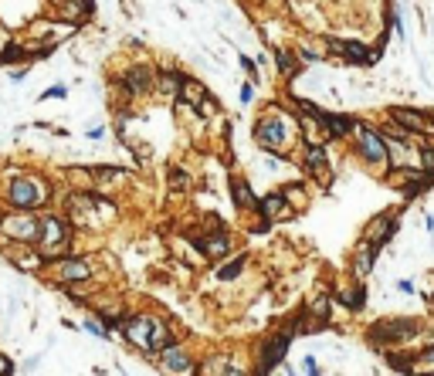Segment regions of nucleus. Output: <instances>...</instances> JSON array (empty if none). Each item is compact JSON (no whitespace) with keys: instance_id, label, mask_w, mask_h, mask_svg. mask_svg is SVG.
Segmentation results:
<instances>
[{"instance_id":"obj_1","label":"nucleus","mask_w":434,"mask_h":376,"mask_svg":"<svg viewBox=\"0 0 434 376\" xmlns=\"http://www.w3.org/2000/svg\"><path fill=\"white\" fill-rule=\"evenodd\" d=\"M75 241V224L68 221V214H58V210H44L41 214V234H38V251L48 264L68 258V247Z\"/></svg>"},{"instance_id":"obj_2","label":"nucleus","mask_w":434,"mask_h":376,"mask_svg":"<svg viewBox=\"0 0 434 376\" xmlns=\"http://www.w3.org/2000/svg\"><path fill=\"white\" fill-rule=\"evenodd\" d=\"M4 200L11 204V210H41L55 200V187L44 176H31L20 173L18 180H11L4 190Z\"/></svg>"},{"instance_id":"obj_3","label":"nucleus","mask_w":434,"mask_h":376,"mask_svg":"<svg viewBox=\"0 0 434 376\" xmlns=\"http://www.w3.org/2000/svg\"><path fill=\"white\" fill-rule=\"evenodd\" d=\"M251 132H255V143L264 153H275V156H285V153L292 150V143H295V126L285 115H275V112L262 115Z\"/></svg>"},{"instance_id":"obj_4","label":"nucleus","mask_w":434,"mask_h":376,"mask_svg":"<svg viewBox=\"0 0 434 376\" xmlns=\"http://www.w3.org/2000/svg\"><path fill=\"white\" fill-rule=\"evenodd\" d=\"M41 234L38 210H4L0 214V238L14 241L20 247H34Z\"/></svg>"},{"instance_id":"obj_5","label":"nucleus","mask_w":434,"mask_h":376,"mask_svg":"<svg viewBox=\"0 0 434 376\" xmlns=\"http://www.w3.org/2000/svg\"><path fill=\"white\" fill-rule=\"evenodd\" d=\"M421 336V322L417 319H383L370 329V342H377L380 349H390L400 342H411Z\"/></svg>"},{"instance_id":"obj_6","label":"nucleus","mask_w":434,"mask_h":376,"mask_svg":"<svg viewBox=\"0 0 434 376\" xmlns=\"http://www.w3.org/2000/svg\"><path fill=\"white\" fill-rule=\"evenodd\" d=\"M350 139L357 143L359 160H366L370 167H387V163H390V153H387V143H383L380 129L366 126V122H357V126H353V136H350Z\"/></svg>"},{"instance_id":"obj_7","label":"nucleus","mask_w":434,"mask_h":376,"mask_svg":"<svg viewBox=\"0 0 434 376\" xmlns=\"http://www.w3.org/2000/svg\"><path fill=\"white\" fill-rule=\"evenodd\" d=\"M51 271H55V278L58 285H85V282H92V275H95V264L92 258H78V254H68V258H61V261L51 264Z\"/></svg>"},{"instance_id":"obj_8","label":"nucleus","mask_w":434,"mask_h":376,"mask_svg":"<svg viewBox=\"0 0 434 376\" xmlns=\"http://www.w3.org/2000/svg\"><path fill=\"white\" fill-rule=\"evenodd\" d=\"M156 366L163 370L167 376H197V363L187 353V346H167L160 356H156Z\"/></svg>"},{"instance_id":"obj_9","label":"nucleus","mask_w":434,"mask_h":376,"mask_svg":"<svg viewBox=\"0 0 434 376\" xmlns=\"http://www.w3.org/2000/svg\"><path fill=\"white\" fill-rule=\"evenodd\" d=\"M197 251H200V258L204 261H224V258H231L234 254V238L227 234V231H214V234H200L197 241Z\"/></svg>"},{"instance_id":"obj_10","label":"nucleus","mask_w":434,"mask_h":376,"mask_svg":"<svg viewBox=\"0 0 434 376\" xmlns=\"http://www.w3.org/2000/svg\"><path fill=\"white\" fill-rule=\"evenodd\" d=\"M390 119H394L397 126H404V129H411L414 136H434V115H428L424 109H404V105H394L390 109Z\"/></svg>"},{"instance_id":"obj_11","label":"nucleus","mask_w":434,"mask_h":376,"mask_svg":"<svg viewBox=\"0 0 434 376\" xmlns=\"http://www.w3.org/2000/svg\"><path fill=\"white\" fill-rule=\"evenodd\" d=\"M153 325H156V316H129V319L122 322V339H126L129 346H136V349L150 353Z\"/></svg>"},{"instance_id":"obj_12","label":"nucleus","mask_w":434,"mask_h":376,"mask_svg":"<svg viewBox=\"0 0 434 376\" xmlns=\"http://www.w3.org/2000/svg\"><path fill=\"white\" fill-rule=\"evenodd\" d=\"M122 92L129 95V98L156 92V72H153L150 65H132L129 72L122 75Z\"/></svg>"},{"instance_id":"obj_13","label":"nucleus","mask_w":434,"mask_h":376,"mask_svg":"<svg viewBox=\"0 0 434 376\" xmlns=\"http://www.w3.org/2000/svg\"><path fill=\"white\" fill-rule=\"evenodd\" d=\"M394 234H397V214H380V217H374V224L363 231V241L359 245H370L380 251Z\"/></svg>"},{"instance_id":"obj_14","label":"nucleus","mask_w":434,"mask_h":376,"mask_svg":"<svg viewBox=\"0 0 434 376\" xmlns=\"http://www.w3.org/2000/svg\"><path fill=\"white\" fill-rule=\"evenodd\" d=\"M258 210H262L264 224H275V221H288L295 210L288 207V200H285L282 190H272V193H264L262 204H258Z\"/></svg>"},{"instance_id":"obj_15","label":"nucleus","mask_w":434,"mask_h":376,"mask_svg":"<svg viewBox=\"0 0 434 376\" xmlns=\"http://www.w3.org/2000/svg\"><path fill=\"white\" fill-rule=\"evenodd\" d=\"M329 51H336L350 65H374V51L359 41H329Z\"/></svg>"},{"instance_id":"obj_16","label":"nucleus","mask_w":434,"mask_h":376,"mask_svg":"<svg viewBox=\"0 0 434 376\" xmlns=\"http://www.w3.org/2000/svg\"><path fill=\"white\" fill-rule=\"evenodd\" d=\"M374 258H377V247H370V245H359L357 251H353V258H350V275H353V282H366V278H370Z\"/></svg>"},{"instance_id":"obj_17","label":"nucleus","mask_w":434,"mask_h":376,"mask_svg":"<svg viewBox=\"0 0 434 376\" xmlns=\"http://www.w3.org/2000/svg\"><path fill=\"white\" fill-rule=\"evenodd\" d=\"M65 180L72 183V193H95V167L89 163H75L65 169Z\"/></svg>"},{"instance_id":"obj_18","label":"nucleus","mask_w":434,"mask_h":376,"mask_svg":"<svg viewBox=\"0 0 434 376\" xmlns=\"http://www.w3.org/2000/svg\"><path fill=\"white\" fill-rule=\"evenodd\" d=\"M231 200H234L238 210H258V204H262L245 176H231Z\"/></svg>"},{"instance_id":"obj_19","label":"nucleus","mask_w":434,"mask_h":376,"mask_svg":"<svg viewBox=\"0 0 434 376\" xmlns=\"http://www.w3.org/2000/svg\"><path fill=\"white\" fill-rule=\"evenodd\" d=\"M305 173L316 180H329V160H326V146H305Z\"/></svg>"},{"instance_id":"obj_20","label":"nucleus","mask_w":434,"mask_h":376,"mask_svg":"<svg viewBox=\"0 0 434 376\" xmlns=\"http://www.w3.org/2000/svg\"><path fill=\"white\" fill-rule=\"evenodd\" d=\"M248 261H251V254L248 251H234V258H227V261L217 264V282H238L241 278V271L248 268Z\"/></svg>"},{"instance_id":"obj_21","label":"nucleus","mask_w":434,"mask_h":376,"mask_svg":"<svg viewBox=\"0 0 434 376\" xmlns=\"http://www.w3.org/2000/svg\"><path fill=\"white\" fill-rule=\"evenodd\" d=\"M208 85L204 82H197V78H184V85H180V98L177 102H184L190 109H200L204 102H208Z\"/></svg>"},{"instance_id":"obj_22","label":"nucleus","mask_w":434,"mask_h":376,"mask_svg":"<svg viewBox=\"0 0 434 376\" xmlns=\"http://www.w3.org/2000/svg\"><path fill=\"white\" fill-rule=\"evenodd\" d=\"M275 68H279V75L282 78H299V72H302V58L295 55V51H288V48H279L275 51Z\"/></svg>"},{"instance_id":"obj_23","label":"nucleus","mask_w":434,"mask_h":376,"mask_svg":"<svg viewBox=\"0 0 434 376\" xmlns=\"http://www.w3.org/2000/svg\"><path fill=\"white\" fill-rule=\"evenodd\" d=\"M333 295H326V292H319V295H312V299H305V312H309V316H312V319L316 322H322V325H326V322H329V312H333Z\"/></svg>"},{"instance_id":"obj_24","label":"nucleus","mask_w":434,"mask_h":376,"mask_svg":"<svg viewBox=\"0 0 434 376\" xmlns=\"http://www.w3.org/2000/svg\"><path fill=\"white\" fill-rule=\"evenodd\" d=\"M11 261H14V268H20V271H41L44 268V258H41L38 247H20V251H14L11 254Z\"/></svg>"},{"instance_id":"obj_25","label":"nucleus","mask_w":434,"mask_h":376,"mask_svg":"<svg viewBox=\"0 0 434 376\" xmlns=\"http://www.w3.org/2000/svg\"><path fill=\"white\" fill-rule=\"evenodd\" d=\"M167 346H173V325L163 319H156L153 325V336H150V356H160Z\"/></svg>"},{"instance_id":"obj_26","label":"nucleus","mask_w":434,"mask_h":376,"mask_svg":"<svg viewBox=\"0 0 434 376\" xmlns=\"http://www.w3.org/2000/svg\"><path fill=\"white\" fill-rule=\"evenodd\" d=\"M113 183H126V169L122 167H95V190L109 193Z\"/></svg>"},{"instance_id":"obj_27","label":"nucleus","mask_w":434,"mask_h":376,"mask_svg":"<svg viewBox=\"0 0 434 376\" xmlns=\"http://www.w3.org/2000/svg\"><path fill=\"white\" fill-rule=\"evenodd\" d=\"M336 299H340V305H346L350 312H359V309L366 305V282H357L353 288H340Z\"/></svg>"},{"instance_id":"obj_28","label":"nucleus","mask_w":434,"mask_h":376,"mask_svg":"<svg viewBox=\"0 0 434 376\" xmlns=\"http://www.w3.org/2000/svg\"><path fill=\"white\" fill-rule=\"evenodd\" d=\"M322 122H326V129H329V136L333 139H350L353 136V119H346V115H336V112H326L322 115Z\"/></svg>"},{"instance_id":"obj_29","label":"nucleus","mask_w":434,"mask_h":376,"mask_svg":"<svg viewBox=\"0 0 434 376\" xmlns=\"http://www.w3.org/2000/svg\"><path fill=\"white\" fill-rule=\"evenodd\" d=\"M184 78L187 75H180V72H160V75H156V92L167 95V98H180Z\"/></svg>"},{"instance_id":"obj_30","label":"nucleus","mask_w":434,"mask_h":376,"mask_svg":"<svg viewBox=\"0 0 434 376\" xmlns=\"http://www.w3.org/2000/svg\"><path fill=\"white\" fill-rule=\"evenodd\" d=\"M27 61H31V55H27V48L20 41H7L0 48V65H27Z\"/></svg>"},{"instance_id":"obj_31","label":"nucleus","mask_w":434,"mask_h":376,"mask_svg":"<svg viewBox=\"0 0 434 376\" xmlns=\"http://www.w3.org/2000/svg\"><path fill=\"white\" fill-rule=\"evenodd\" d=\"M227 370H231V356H227V353H217V356L204 359V363L197 366V376H227Z\"/></svg>"},{"instance_id":"obj_32","label":"nucleus","mask_w":434,"mask_h":376,"mask_svg":"<svg viewBox=\"0 0 434 376\" xmlns=\"http://www.w3.org/2000/svg\"><path fill=\"white\" fill-rule=\"evenodd\" d=\"M282 193H285V200H288V207L295 210V214H299V210H305V204H309V197H305V187H299V183L285 187Z\"/></svg>"},{"instance_id":"obj_33","label":"nucleus","mask_w":434,"mask_h":376,"mask_svg":"<svg viewBox=\"0 0 434 376\" xmlns=\"http://www.w3.org/2000/svg\"><path fill=\"white\" fill-rule=\"evenodd\" d=\"M417 167H421L434 180V146H431V143H424V146L417 150Z\"/></svg>"},{"instance_id":"obj_34","label":"nucleus","mask_w":434,"mask_h":376,"mask_svg":"<svg viewBox=\"0 0 434 376\" xmlns=\"http://www.w3.org/2000/svg\"><path fill=\"white\" fill-rule=\"evenodd\" d=\"M428 370H434V346L414 353V373H428Z\"/></svg>"},{"instance_id":"obj_35","label":"nucleus","mask_w":434,"mask_h":376,"mask_svg":"<svg viewBox=\"0 0 434 376\" xmlns=\"http://www.w3.org/2000/svg\"><path fill=\"white\" fill-rule=\"evenodd\" d=\"M85 332H92V336H98V339H109L113 336V329L106 325V322L98 319V316H92V319H85V325H82Z\"/></svg>"},{"instance_id":"obj_36","label":"nucleus","mask_w":434,"mask_h":376,"mask_svg":"<svg viewBox=\"0 0 434 376\" xmlns=\"http://www.w3.org/2000/svg\"><path fill=\"white\" fill-rule=\"evenodd\" d=\"M170 187H173V190H190L187 169H180V167H173V169H170Z\"/></svg>"},{"instance_id":"obj_37","label":"nucleus","mask_w":434,"mask_h":376,"mask_svg":"<svg viewBox=\"0 0 434 376\" xmlns=\"http://www.w3.org/2000/svg\"><path fill=\"white\" fill-rule=\"evenodd\" d=\"M85 139H89V143H102V139H106V126H89V129H85Z\"/></svg>"},{"instance_id":"obj_38","label":"nucleus","mask_w":434,"mask_h":376,"mask_svg":"<svg viewBox=\"0 0 434 376\" xmlns=\"http://www.w3.org/2000/svg\"><path fill=\"white\" fill-rule=\"evenodd\" d=\"M14 370H18L14 359L7 356V353H0V376H14Z\"/></svg>"},{"instance_id":"obj_39","label":"nucleus","mask_w":434,"mask_h":376,"mask_svg":"<svg viewBox=\"0 0 434 376\" xmlns=\"http://www.w3.org/2000/svg\"><path fill=\"white\" fill-rule=\"evenodd\" d=\"M302 370H305V376H322V370H319V363L312 356H305L302 359Z\"/></svg>"},{"instance_id":"obj_40","label":"nucleus","mask_w":434,"mask_h":376,"mask_svg":"<svg viewBox=\"0 0 434 376\" xmlns=\"http://www.w3.org/2000/svg\"><path fill=\"white\" fill-rule=\"evenodd\" d=\"M65 95H68V89H65V85H55V89H48V92L41 95V98H65Z\"/></svg>"},{"instance_id":"obj_41","label":"nucleus","mask_w":434,"mask_h":376,"mask_svg":"<svg viewBox=\"0 0 434 376\" xmlns=\"http://www.w3.org/2000/svg\"><path fill=\"white\" fill-rule=\"evenodd\" d=\"M251 98H255V85H251V82H245V85H241V102H251Z\"/></svg>"},{"instance_id":"obj_42","label":"nucleus","mask_w":434,"mask_h":376,"mask_svg":"<svg viewBox=\"0 0 434 376\" xmlns=\"http://www.w3.org/2000/svg\"><path fill=\"white\" fill-rule=\"evenodd\" d=\"M241 68H245L248 75H258V65H255V61H251L248 55H241Z\"/></svg>"},{"instance_id":"obj_43","label":"nucleus","mask_w":434,"mask_h":376,"mask_svg":"<svg viewBox=\"0 0 434 376\" xmlns=\"http://www.w3.org/2000/svg\"><path fill=\"white\" fill-rule=\"evenodd\" d=\"M24 75H27V65H20L18 72H11V82H24Z\"/></svg>"},{"instance_id":"obj_44","label":"nucleus","mask_w":434,"mask_h":376,"mask_svg":"<svg viewBox=\"0 0 434 376\" xmlns=\"http://www.w3.org/2000/svg\"><path fill=\"white\" fill-rule=\"evenodd\" d=\"M227 376H248V373H245V370H238V366L231 363V370H227Z\"/></svg>"},{"instance_id":"obj_45","label":"nucleus","mask_w":434,"mask_h":376,"mask_svg":"<svg viewBox=\"0 0 434 376\" xmlns=\"http://www.w3.org/2000/svg\"><path fill=\"white\" fill-rule=\"evenodd\" d=\"M424 224H428V231L434 234V214H424Z\"/></svg>"},{"instance_id":"obj_46","label":"nucleus","mask_w":434,"mask_h":376,"mask_svg":"<svg viewBox=\"0 0 434 376\" xmlns=\"http://www.w3.org/2000/svg\"><path fill=\"white\" fill-rule=\"evenodd\" d=\"M417 376H434V370H428V373H417Z\"/></svg>"}]
</instances>
